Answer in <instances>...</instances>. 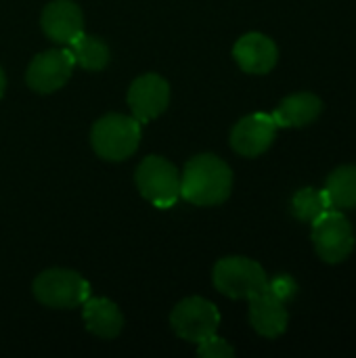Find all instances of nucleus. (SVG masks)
Returning <instances> with one entry per match:
<instances>
[{
  "label": "nucleus",
  "mask_w": 356,
  "mask_h": 358,
  "mask_svg": "<svg viewBox=\"0 0 356 358\" xmlns=\"http://www.w3.org/2000/svg\"><path fill=\"white\" fill-rule=\"evenodd\" d=\"M231 189V168L212 153L193 157L180 174V197L193 206H218L229 199Z\"/></svg>",
  "instance_id": "f257e3e1"
},
{
  "label": "nucleus",
  "mask_w": 356,
  "mask_h": 358,
  "mask_svg": "<svg viewBox=\"0 0 356 358\" xmlns=\"http://www.w3.org/2000/svg\"><path fill=\"white\" fill-rule=\"evenodd\" d=\"M90 141L99 157L109 162L128 159L141 143V122L134 115L109 113L92 126Z\"/></svg>",
  "instance_id": "f03ea898"
},
{
  "label": "nucleus",
  "mask_w": 356,
  "mask_h": 358,
  "mask_svg": "<svg viewBox=\"0 0 356 358\" xmlns=\"http://www.w3.org/2000/svg\"><path fill=\"white\" fill-rule=\"evenodd\" d=\"M212 279L216 289L233 300H250L264 292L269 283L264 268L243 256H229L218 260Z\"/></svg>",
  "instance_id": "7ed1b4c3"
},
{
  "label": "nucleus",
  "mask_w": 356,
  "mask_h": 358,
  "mask_svg": "<svg viewBox=\"0 0 356 358\" xmlns=\"http://www.w3.org/2000/svg\"><path fill=\"white\" fill-rule=\"evenodd\" d=\"M34 296L50 308H76L90 298V283L67 268H50L34 281Z\"/></svg>",
  "instance_id": "20e7f679"
},
{
  "label": "nucleus",
  "mask_w": 356,
  "mask_h": 358,
  "mask_svg": "<svg viewBox=\"0 0 356 358\" xmlns=\"http://www.w3.org/2000/svg\"><path fill=\"white\" fill-rule=\"evenodd\" d=\"M313 245L327 264H340L355 250V231L342 210H327L313 222Z\"/></svg>",
  "instance_id": "39448f33"
},
{
  "label": "nucleus",
  "mask_w": 356,
  "mask_h": 358,
  "mask_svg": "<svg viewBox=\"0 0 356 358\" xmlns=\"http://www.w3.org/2000/svg\"><path fill=\"white\" fill-rule=\"evenodd\" d=\"M136 185L141 195L155 208H172L180 197V174L176 166L159 155H149L136 170Z\"/></svg>",
  "instance_id": "423d86ee"
},
{
  "label": "nucleus",
  "mask_w": 356,
  "mask_h": 358,
  "mask_svg": "<svg viewBox=\"0 0 356 358\" xmlns=\"http://www.w3.org/2000/svg\"><path fill=\"white\" fill-rule=\"evenodd\" d=\"M170 325L178 338L199 344L212 334H216L220 325V313L210 300L193 296V298L183 300L172 310Z\"/></svg>",
  "instance_id": "0eeeda50"
},
{
  "label": "nucleus",
  "mask_w": 356,
  "mask_h": 358,
  "mask_svg": "<svg viewBox=\"0 0 356 358\" xmlns=\"http://www.w3.org/2000/svg\"><path fill=\"white\" fill-rule=\"evenodd\" d=\"M76 67V59L69 48H52L34 57L27 67V86L40 94H48L65 86Z\"/></svg>",
  "instance_id": "6e6552de"
},
{
  "label": "nucleus",
  "mask_w": 356,
  "mask_h": 358,
  "mask_svg": "<svg viewBox=\"0 0 356 358\" xmlns=\"http://www.w3.org/2000/svg\"><path fill=\"white\" fill-rule=\"evenodd\" d=\"M168 103H170V84L157 73H145L136 78L128 90L130 111L141 124L162 115Z\"/></svg>",
  "instance_id": "1a4fd4ad"
},
{
  "label": "nucleus",
  "mask_w": 356,
  "mask_h": 358,
  "mask_svg": "<svg viewBox=\"0 0 356 358\" xmlns=\"http://www.w3.org/2000/svg\"><path fill=\"white\" fill-rule=\"evenodd\" d=\"M275 134L277 124L271 113H250L235 124L231 147L243 157H258L273 145Z\"/></svg>",
  "instance_id": "9d476101"
},
{
  "label": "nucleus",
  "mask_w": 356,
  "mask_h": 358,
  "mask_svg": "<svg viewBox=\"0 0 356 358\" xmlns=\"http://www.w3.org/2000/svg\"><path fill=\"white\" fill-rule=\"evenodd\" d=\"M233 57L245 73L262 76L277 65L279 50L269 36L260 31H250L237 40L233 48Z\"/></svg>",
  "instance_id": "9b49d317"
},
{
  "label": "nucleus",
  "mask_w": 356,
  "mask_h": 358,
  "mask_svg": "<svg viewBox=\"0 0 356 358\" xmlns=\"http://www.w3.org/2000/svg\"><path fill=\"white\" fill-rule=\"evenodd\" d=\"M42 29L57 44H69L84 31V15L71 0H52L42 10Z\"/></svg>",
  "instance_id": "f8f14e48"
},
{
  "label": "nucleus",
  "mask_w": 356,
  "mask_h": 358,
  "mask_svg": "<svg viewBox=\"0 0 356 358\" xmlns=\"http://www.w3.org/2000/svg\"><path fill=\"white\" fill-rule=\"evenodd\" d=\"M287 310L281 300H277L269 289L250 298V323L256 334L264 338H279L287 329Z\"/></svg>",
  "instance_id": "ddd939ff"
},
{
  "label": "nucleus",
  "mask_w": 356,
  "mask_h": 358,
  "mask_svg": "<svg viewBox=\"0 0 356 358\" xmlns=\"http://www.w3.org/2000/svg\"><path fill=\"white\" fill-rule=\"evenodd\" d=\"M323 111V101L313 92H296L285 96L271 113L277 128H302L313 124Z\"/></svg>",
  "instance_id": "4468645a"
},
{
  "label": "nucleus",
  "mask_w": 356,
  "mask_h": 358,
  "mask_svg": "<svg viewBox=\"0 0 356 358\" xmlns=\"http://www.w3.org/2000/svg\"><path fill=\"white\" fill-rule=\"evenodd\" d=\"M82 313H84L86 329L99 338L111 340V338L120 336V331L124 327V317H122L118 304H113L107 298H88L82 304Z\"/></svg>",
  "instance_id": "2eb2a0df"
},
{
  "label": "nucleus",
  "mask_w": 356,
  "mask_h": 358,
  "mask_svg": "<svg viewBox=\"0 0 356 358\" xmlns=\"http://www.w3.org/2000/svg\"><path fill=\"white\" fill-rule=\"evenodd\" d=\"M329 201L336 210H355L356 208V166L336 168L325 185Z\"/></svg>",
  "instance_id": "dca6fc26"
},
{
  "label": "nucleus",
  "mask_w": 356,
  "mask_h": 358,
  "mask_svg": "<svg viewBox=\"0 0 356 358\" xmlns=\"http://www.w3.org/2000/svg\"><path fill=\"white\" fill-rule=\"evenodd\" d=\"M67 48L71 50L73 59H76V65L84 67V69H90V71H99L103 69L107 63H109V46L94 38V36H88V34H80L76 36Z\"/></svg>",
  "instance_id": "f3484780"
},
{
  "label": "nucleus",
  "mask_w": 356,
  "mask_h": 358,
  "mask_svg": "<svg viewBox=\"0 0 356 358\" xmlns=\"http://www.w3.org/2000/svg\"><path fill=\"white\" fill-rule=\"evenodd\" d=\"M332 201L325 189H313V187H304L300 189L294 199H292V214L302 220V222H315L321 214H325L327 210H332Z\"/></svg>",
  "instance_id": "a211bd4d"
},
{
  "label": "nucleus",
  "mask_w": 356,
  "mask_h": 358,
  "mask_svg": "<svg viewBox=\"0 0 356 358\" xmlns=\"http://www.w3.org/2000/svg\"><path fill=\"white\" fill-rule=\"evenodd\" d=\"M197 346H199L197 348V355L201 358H231L235 355L233 346L227 340L218 338L216 334H212L210 338H206Z\"/></svg>",
  "instance_id": "6ab92c4d"
},
{
  "label": "nucleus",
  "mask_w": 356,
  "mask_h": 358,
  "mask_svg": "<svg viewBox=\"0 0 356 358\" xmlns=\"http://www.w3.org/2000/svg\"><path fill=\"white\" fill-rule=\"evenodd\" d=\"M266 289H269L277 300H281V302L285 304V302H290V300L298 294V283H296L290 275H277L275 279H269Z\"/></svg>",
  "instance_id": "aec40b11"
},
{
  "label": "nucleus",
  "mask_w": 356,
  "mask_h": 358,
  "mask_svg": "<svg viewBox=\"0 0 356 358\" xmlns=\"http://www.w3.org/2000/svg\"><path fill=\"white\" fill-rule=\"evenodd\" d=\"M4 88H6V78H4V71L0 67V96L4 94Z\"/></svg>",
  "instance_id": "412c9836"
}]
</instances>
